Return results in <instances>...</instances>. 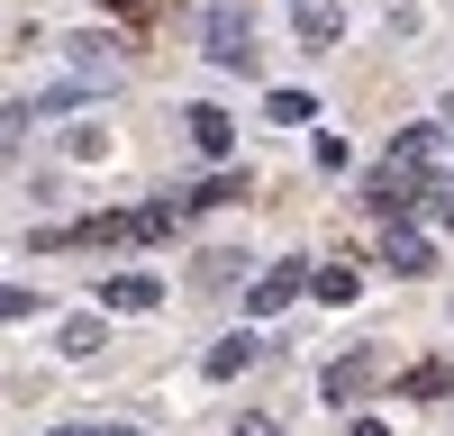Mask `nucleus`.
I'll list each match as a JSON object with an SVG mask.
<instances>
[{"instance_id":"39448f33","label":"nucleus","mask_w":454,"mask_h":436,"mask_svg":"<svg viewBox=\"0 0 454 436\" xmlns=\"http://www.w3.org/2000/svg\"><path fill=\"white\" fill-rule=\"evenodd\" d=\"M382 264H391V273H427V264H436V245H427L419 228H391V237H382Z\"/></svg>"},{"instance_id":"4468645a","label":"nucleus","mask_w":454,"mask_h":436,"mask_svg":"<svg viewBox=\"0 0 454 436\" xmlns=\"http://www.w3.org/2000/svg\"><path fill=\"white\" fill-rule=\"evenodd\" d=\"M73 100H82V91H73V82H64V91H36V100L19 109V119H55V109H73Z\"/></svg>"},{"instance_id":"7ed1b4c3","label":"nucleus","mask_w":454,"mask_h":436,"mask_svg":"<svg viewBox=\"0 0 454 436\" xmlns=\"http://www.w3.org/2000/svg\"><path fill=\"white\" fill-rule=\"evenodd\" d=\"M291 27L309 36V46H336V36H346V0H291Z\"/></svg>"},{"instance_id":"a211bd4d","label":"nucleus","mask_w":454,"mask_h":436,"mask_svg":"<svg viewBox=\"0 0 454 436\" xmlns=\"http://www.w3.org/2000/svg\"><path fill=\"white\" fill-rule=\"evenodd\" d=\"M237 436H282V427L273 418H237Z\"/></svg>"},{"instance_id":"f8f14e48","label":"nucleus","mask_w":454,"mask_h":436,"mask_svg":"<svg viewBox=\"0 0 454 436\" xmlns=\"http://www.w3.org/2000/svg\"><path fill=\"white\" fill-rule=\"evenodd\" d=\"M218 200H246V182L237 173H209L200 191H182V209H218Z\"/></svg>"},{"instance_id":"9d476101","label":"nucleus","mask_w":454,"mask_h":436,"mask_svg":"<svg viewBox=\"0 0 454 436\" xmlns=\"http://www.w3.org/2000/svg\"><path fill=\"white\" fill-rule=\"evenodd\" d=\"M254 363V337H227V346H209V382H237Z\"/></svg>"},{"instance_id":"423d86ee","label":"nucleus","mask_w":454,"mask_h":436,"mask_svg":"<svg viewBox=\"0 0 454 436\" xmlns=\"http://www.w3.org/2000/svg\"><path fill=\"white\" fill-rule=\"evenodd\" d=\"M282 300H300V264H273V273H263V282L246 291V309H254V318H273Z\"/></svg>"},{"instance_id":"412c9836","label":"nucleus","mask_w":454,"mask_h":436,"mask_svg":"<svg viewBox=\"0 0 454 436\" xmlns=\"http://www.w3.org/2000/svg\"><path fill=\"white\" fill-rule=\"evenodd\" d=\"M119 10H145V0H119Z\"/></svg>"},{"instance_id":"f257e3e1","label":"nucleus","mask_w":454,"mask_h":436,"mask_svg":"<svg viewBox=\"0 0 454 436\" xmlns=\"http://www.w3.org/2000/svg\"><path fill=\"white\" fill-rule=\"evenodd\" d=\"M436 145H445L436 128H400V136H391V155L372 164V191H364V200L382 209V218H400L409 200L427 191V173H436Z\"/></svg>"},{"instance_id":"0eeeda50","label":"nucleus","mask_w":454,"mask_h":436,"mask_svg":"<svg viewBox=\"0 0 454 436\" xmlns=\"http://www.w3.org/2000/svg\"><path fill=\"white\" fill-rule=\"evenodd\" d=\"M100 300H109V309H155V300H164V282H155V273H119Z\"/></svg>"},{"instance_id":"1a4fd4ad","label":"nucleus","mask_w":454,"mask_h":436,"mask_svg":"<svg viewBox=\"0 0 454 436\" xmlns=\"http://www.w3.org/2000/svg\"><path fill=\"white\" fill-rule=\"evenodd\" d=\"M263 119H273V128H309L318 100H309V91H273V100H263Z\"/></svg>"},{"instance_id":"f3484780","label":"nucleus","mask_w":454,"mask_h":436,"mask_svg":"<svg viewBox=\"0 0 454 436\" xmlns=\"http://www.w3.org/2000/svg\"><path fill=\"white\" fill-rule=\"evenodd\" d=\"M427 200H436V228H454V182H436Z\"/></svg>"},{"instance_id":"dca6fc26","label":"nucleus","mask_w":454,"mask_h":436,"mask_svg":"<svg viewBox=\"0 0 454 436\" xmlns=\"http://www.w3.org/2000/svg\"><path fill=\"white\" fill-rule=\"evenodd\" d=\"M36 309V291H0V318H27Z\"/></svg>"},{"instance_id":"2eb2a0df","label":"nucleus","mask_w":454,"mask_h":436,"mask_svg":"<svg viewBox=\"0 0 454 436\" xmlns=\"http://www.w3.org/2000/svg\"><path fill=\"white\" fill-rule=\"evenodd\" d=\"M100 346V318H64V354H91Z\"/></svg>"},{"instance_id":"aec40b11","label":"nucleus","mask_w":454,"mask_h":436,"mask_svg":"<svg viewBox=\"0 0 454 436\" xmlns=\"http://www.w3.org/2000/svg\"><path fill=\"white\" fill-rule=\"evenodd\" d=\"M100 436H137V427H100Z\"/></svg>"},{"instance_id":"ddd939ff","label":"nucleus","mask_w":454,"mask_h":436,"mask_svg":"<svg viewBox=\"0 0 454 436\" xmlns=\"http://www.w3.org/2000/svg\"><path fill=\"white\" fill-rule=\"evenodd\" d=\"M445 391H454L445 363H419V373H409V400H445Z\"/></svg>"},{"instance_id":"6e6552de","label":"nucleus","mask_w":454,"mask_h":436,"mask_svg":"<svg viewBox=\"0 0 454 436\" xmlns=\"http://www.w3.org/2000/svg\"><path fill=\"white\" fill-rule=\"evenodd\" d=\"M192 145H200V155H227V145H237V128H227V109H192Z\"/></svg>"},{"instance_id":"6ab92c4d","label":"nucleus","mask_w":454,"mask_h":436,"mask_svg":"<svg viewBox=\"0 0 454 436\" xmlns=\"http://www.w3.org/2000/svg\"><path fill=\"white\" fill-rule=\"evenodd\" d=\"M355 436H391V427H382V418H364V427H355Z\"/></svg>"},{"instance_id":"9b49d317","label":"nucleus","mask_w":454,"mask_h":436,"mask_svg":"<svg viewBox=\"0 0 454 436\" xmlns=\"http://www.w3.org/2000/svg\"><path fill=\"white\" fill-rule=\"evenodd\" d=\"M73 64H82V73H100V82H109V73H119V46H109V36H73Z\"/></svg>"},{"instance_id":"20e7f679","label":"nucleus","mask_w":454,"mask_h":436,"mask_svg":"<svg viewBox=\"0 0 454 436\" xmlns=\"http://www.w3.org/2000/svg\"><path fill=\"white\" fill-rule=\"evenodd\" d=\"M372 373H382L372 354H346V363H327V382H318V391L336 400V409H346V400H364V391H372Z\"/></svg>"},{"instance_id":"f03ea898","label":"nucleus","mask_w":454,"mask_h":436,"mask_svg":"<svg viewBox=\"0 0 454 436\" xmlns=\"http://www.w3.org/2000/svg\"><path fill=\"white\" fill-rule=\"evenodd\" d=\"M209 64H227V73L254 64V19L237 10V0H218V19H209Z\"/></svg>"}]
</instances>
